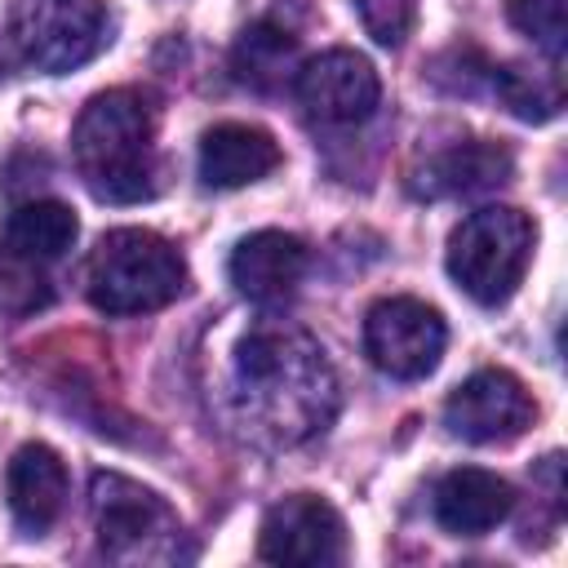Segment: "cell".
<instances>
[{
  "label": "cell",
  "mask_w": 568,
  "mask_h": 568,
  "mask_svg": "<svg viewBox=\"0 0 568 568\" xmlns=\"http://www.w3.org/2000/svg\"><path fill=\"white\" fill-rule=\"evenodd\" d=\"M13 40L31 67L67 75L106 49L111 13L102 0H27L13 22Z\"/></svg>",
  "instance_id": "cell-6"
},
{
  "label": "cell",
  "mask_w": 568,
  "mask_h": 568,
  "mask_svg": "<svg viewBox=\"0 0 568 568\" xmlns=\"http://www.w3.org/2000/svg\"><path fill=\"white\" fill-rule=\"evenodd\" d=\"M235 417L266 444H302L337 413V377L324 351L284 324L240 337L231 373Z\"/></svg>",
  "instance_id": "cell-1"
},
{
  "label": "cell",
  "mask_w": 568,
  "mask_h": 568,
  "mask_svg": "<svg viewBox=\"0 0 568 568\" xmlns=\"http://www.w3.org/2000/svg\"><path fill=\"white\" fill-rule=\"evenodd\" d=\"M293 89H297V102L306 106V115L324 129H346V124L368 120L382 98L373 62L351 49H328V53L311 58L306 67H297Z\"/></svg>",
  "instance_id": "cell-10"
},
{
  "label": "cell",
  "mask_w": 568,
  "mask_h": 568,
  "mask_svg": "<svg viewBox=\"0 0 568 568\" xmlns=\"http://www.w3.org/2000/svg\"><path fill=\"white\" fill-rule=\"evenodd\" d=\"M75 173L106 204H133L155 191V120L142 93L106 89L89 98L71 133Z\"/></svg>",
  "instance_id": "cell-2"
},
{
  "label": "cell",
  "mask_w": 568,
  "mask_h": 568,
  "mask_svg": "<svg viewBox=\"0 0 568 568\" xmlns=\"http://www.w3.org/2000/svg\"><path fill=\"white\" fill-rule=\"evenodd\" d=\"M257 555L266 564H342L346 559V524L342 515L311 493H293L262 515Z\"/></svg>",
  "instance_id": "cell-9"
},
{
  "label": "cell",
  "mask_w": 568,
  "mask_h": 568,
  "mask_svg": "<svg viewBox=\"0 0 568 568\" xmlns=\"http://www.w3.org/2000/svg\"><path fill=\"white\" fill-rule=\"evenodd\" d=\"M515 160L501 142L488 138H470V142H453L444 151H435L426 160V169L417 173V191L422 195H475L488 186H501L510 178Z\"/></svg>",
  "instance_id": "cell-15"
},
{
  "label": "cell",
  "mask_w": 568,
  "mask_h": 568,
  "mask_svg": "<svg viewBox=\"0 0 568 568\" xmlns=\"http://www.w3.org/2000/svg\"><path fill=\"white\" fill-rule=\"evenodd\" d=\"M532 417L537 404L528 386L506 368H479L444 404V426L466 444H506L524 435Z\"/></svg>",
  "instance_id": "cell-8"
},
{
  "label": "cell",
  "mask_w": 568,
  "mask_h": 568,
  "mask_svg": "<svg viewBox=\"0 0 568 568\" xmlns=\"http://www.w3.org/2000/svg\"><path fill=\"white\" fill-rule=\"evenodd\" d=\"M444 342H448L444 315L417 297H382L364 315V355L386 377L417 382L435 373Z\"/></svg>",
  "instance_id": "cell-7"
},
{
  "label": "cell",
  "mask_w": 568,
  "mask_h": 568,
  "mask_svg": "<svg viewBox=\"0 0 568 568\" xmlns=\"http://www.w3.org/2000/svg\"><path fill=\"white\" fill-rule=\"evenodd\" d=\"M275 164H280V146L257 124L226 120V124H213L200 138V178H204V186L235 191V186H248V182L266 178Z\"/></svg>",
  "instance_id": "cell-13"
},
{
  "label": "cell",
  "mask_w": 568,
  "mask_h": 568,
  "mask_svg": "<svg viewBox=\"0 0 568 568\" xmlns=\"http://www.w3.org/2000/svg\"><path fill=\"white\" fill-rule=\"evenodd\" d=\"M359 13V27L382 44V49H399L417 22V0H351Z\"/></svg>",
  "instance_id": "cell-20"
},
{
  "label": "cell",
  "mask_w": 568,
  "mask_h": 568,
  "mask_svg": "<svg viewBox=\"0 0 568 568\" xmlns=\"http://www.w3.org/2000/svg\"><path fill=\"white\" fill-rule=\"evenodd\" d=\"M75 213L62 200H27L9 213L0 231V248L18 262H53L75 244Z\"/></svg>",
  "instance_id": "cell-16"
},
{
  "label": "cell",
  "mask_w": 568,
  "mask_h": 568,
  "mask_svg": "<svg viewBox=\"0 0 568 568\" xmlns=\"http://www.w3.org/2000/svg\"><path fill=\"white\" fill-rule=\"evenodd\" d=\"M493 84L519 120H550L559 111V80L555 75H541V71L510 62V67L493 71Z\"/></svg>",
  "instance_id": "cell-18"
},
{
  "label": "cell",
  "mask_w": 568,
  "mask_h": 568,
  "mask_svg": "<svg viewBox=\"0 0 568 568\" xmlns=\"http://www.w3.org/2000/svg\"><path fill=\"white\" fill-rule=\"evenodd\" d=\"M435 519L439 528L457 532V537H484L488 528H497L510 506H515V488L479 466H457L435 484Z\"/></svg>",
  "instance_id": "cell-12"
},
{
  "label": "cell",
  "mask_w": 568,
  "mask_h": 568,
  "mask_svg": "<svg viewBox=\"0 0 568 568\" xmlns=\"http://www.w3.org/2000/svg\"><path fill=\"white\" fill-rule=\"evenodd\" d=\"M89 302L106 315H142L169 306L186 284L182 253L142 226L106 231L89 257Z\"/></svg>",
  "instance_id": "cell-3"
},
{
  "label": "cell",
  "mask_w": 568,
  "mask_h": 568,
  "mask_svg": "<svg viewBox=\"0 0 568 568\" xmlns=\"http://www.w3.org/2000/svg\"><path fill=\"white\" fill-rule=\"evenodd\" d=\"M67 501V466L49 444H22L9 462V510L13 524L36 537L44 532Z\"/></svg>",
  "instance_id": "cell-14"
},
{
  "label": "cell",
  "mask_w": 568,
  "mask_h": 568,
  "mask_svg": "<svg viewBox=\"0 0 568 568\" xmlns=\"http://www.w3.org/2000/svg\"><path fill=\"white\" fill-rule=\"evenodd\" d=\"M226 271H231V284L240 288V297H248L257 306H280L297 293V284L306 275V244L284 231H257L235 244Z\"/></svg>",
  "instance_id": "cell-11"
},
{
  "label": "cell",
  "mask_w": 568,
  "mask_h": 568,
  "mask_svg": "<svg viewBox=\"0 0 568 568\" xmlns=\"http://www.w3.org/2000/svg\"><path fill=\"white\" fill-rule=\"evenodd\" d=\"M506 13L515 22V31H524L532 44H541L550 58L564 53V36H568L564 0H510Z\"/></svg>",
  "instance_id": "cell-19"
},
{
  "label": "cell",
  "mask_w": 568,
  "mask_h": 568,
  "mask_svg": "<svg viewBox=\"0 0 568 568\" xmlns=\"http://www.w3.org/2000/svg\"><path fill=\"white\" fill-rule=\"evenodd\" d=\"M231 71L240 84L271 93L288 75H297V40L275 22H253L240 31V40L231 49Z\"/></svg>",
  "instance_id": "cell-17"
},
{
  "label": "cell",
  "mask_w": 568,
  "mask_h": 568,
  "mask_svg": "<svg viewBox=\"0 0 568 568\" xmlns=\"http://www.w3.org/2000/svg\"><path fill=\"white\" fill-rule=\"evenodd\" d=\"M532 257V222L510 204L479 209L462 217L448 235V275L479 306H501L524 280Z\"/></svg>",
  "instance_id": "cell-4"
},
{
  "label": "cell",
  "mask_w": 568,
  "mask_h": 568,
  "mask_svg": "<svg viewBox=\"0 0 568 568\" xmlns=\"http://www.w3.org/2000/svg\"><path fill=\"white\" fill-rule=\"evenodd\" d=\"M93 510H98V541L102 555L120 564H164L178 559V515L142 484L124 475H98L93 479Z\"/></svg>",
  "instance_id": "cell-5"
}]
</instances>
